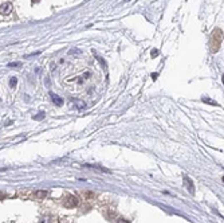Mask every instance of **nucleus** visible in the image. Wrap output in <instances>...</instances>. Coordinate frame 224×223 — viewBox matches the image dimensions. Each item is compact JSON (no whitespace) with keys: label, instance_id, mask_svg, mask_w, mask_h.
Returning a JSON list of instances; mask_svg holds the SVG:
<instances>
[{"label":"nucleus","instance_id":"nucleus-1","mask_svg":"<svg viewBox=\"0 0 224 223\" xmlns=\"http://www.w3.org/2000/svg\"><path fill=\"white\" fill-rule=\"evenodd\" d=\"M221 40H223V32L220 30H216L214 32V35L211 36V47H212V51H217L219 47L221 45Z\"/></svg>","mask_w":224,"mask_h":223},{"label":"nucleus","instance_id":"nucleus-2","mask_svg":"<svg viewBox=\"0 0 224 223\" xmlns=\"http://www.w3.org/2000/svg\"><path fill=\"white\" fill-rule=\"evenodd\" d=\"M78 203H79L78 198H75L74 195H67L64 198V200H63V206L66 207V208H73V207L78 206Z\"/></svg>","mask_w":224,"mask_h":223},{"label":"nucleus","instance_id":"nucleus-3","mask_svg":"<svg viewBox=\"0 0 224 223\" xmlns=\"http://www.w3.org/2000/svg\"><path fill=\"white\" fill-rule=\"evenodd\" d=\"M182 180H184V185H185V188L188 190V191L193 195V194H195V187H193V181L191 180V179H189L188 176H184V178H182Z\"/></svg>","mask_w":224,"mask_h":223},{"label":"nucleus","instance_id":"nucleus-4","mask_svg":"<svg viewBox=\"0 0 224 223\" xmlns=\"http://www.w3.org/2000/svg\"><path fill=\"white\" fill-rule=\"evenodd\" d=\"M12 11V4L11 3H3L0 6V15H8Z\"/></svg>","mask_w":224,"mask_h":223},{"label":"nucleus","instance_id":"nucleus-5","mask_svg":"<svg viewBox=\"0 0 224 223\" xmlns=\"http://www.w3.org/2000/svg\"><path fill=\"white\" fill-rule=\"evenodd\" d=\"M50 97H51L53 102L56 105V106H62V105H63V100L59 97V95H56L55 93H53V91H50Z\"/></svg>","mask_w":224,"mask_h":223},{"label":"nucleus","instance_id":"nucleus-6","mask_svg":"<svg viewBox=\"0 0 224 223\" xmlns=\"http://www.w3.org/2000/svg\"><path fill=\"white\" fill-rule=\"evenodd\" d=\"M85 167L94 168V169H98V171H101V172H110L109 169H106V168H103V167H99V165H90V164H85Z\"/></svg>","mask_w":224,"mask_h":223},{"label":"nucleus","instance_id":"nucleus-7","mask_svg":"<svg viewBox=\"0 0 224 223\" xmlns=\"http://www.w3.org/2000/svg\"><path fill=\"white\" fill-rule=\"evenodd\" d=\"M47 195H49V192H47V191H36L35 192V196H36V198H40V199L47 198Z\"/></svg>","mask_w":224,"mask_h":223},{"label":"nucleus","instance_id":"nucleus-8","mask_svg":"<svg viewBox=\"0 0 224 223\" xmlns=\"http://www.w3.org/2000/svg\"><path fill=\"white\" fill-rule=\"evenodd\" d=\"M73 102L77 105L78 109H85V108H86V104H85V102H82V101H79V100H73Z\"/></svg>","mask_w":224,"mask_h":223},{"label":"nucleus","instance_id":"nucleus-9","mask_svg":"<svg viewBox=\"0 0 224 223\" xmlns=\"http://www.w3.org/2000/svg\"><path fill=\"white\" fill-rule=\"evenodd\" d=\"M16 82H18V79H16L15 77H12V78H11V81H10V86H11V87H15Z\"/></svg>","mask_w":224,"mask_h":223},{"label":"nucleus","instance_id":"nucleus-10","mask_svg":"<svg viewBox=\"0 0 224 223\" xmlns=\"http://www.w3.org/2000/svg\"><path fill=\"white\" fill-rule=\"evenodd\" d=\"M44 118V113H40V114L34 116V120H43Z\"/></svg>","mask_w":224,"mask_h":223},{"label":"nucleus","instance_id":"nucleus-11","mask_svg":"<svg viewBox=\"0 0 224 223\" xmlns=\"http://www.w3.org/2000/svg\"><path fill=\"white\" fill-rule=\"evenodd\" d=\"M116 223H129V220H126V219H122V218H121V219H118V220H117Z\"/></svg>","mask_w":224,"mask_h":223},{"label":"nucleus","instance_id":"nucleus-12","mask_svg":"<svg viewBox=\"0 0 224 223\" xmlns=\"http://www.w3.org/2000/svg\"><path fill=\"white\" fill-rule=\"evenodd\" d=\"M8 66H20V63H10Z\"/></svg>","mask_w":224,"mask_h":223},{"label":"nucleus","instance_id":"nucleus-13","mask_svg":"<svg viewBox=\"0 0 224 223\" xmlns=\"http://www.w3.org/2000/svg\"><path fill=\"white\" fill-rule=\"evenodd\" d=\"M156 54H158V51H157V50H153V51H152V56H154Z\"/></svg>","mask_w":224,"mask_h":223},{"label":"nucleus","instance_id":"nucleus-14","mask_svg":"<svg viewBox=\"0 0 224 223\" xmlns=\"http://www.w3.org/2000/svg\"><path fill=\"white\" fill-rule=\"evenodd\" d=\"M38 1H40V0H31V3H32V4H36Z\"/></svg>","mask_w":224,"mask_h":223}]
</instances>
